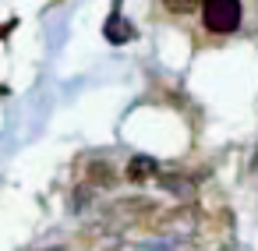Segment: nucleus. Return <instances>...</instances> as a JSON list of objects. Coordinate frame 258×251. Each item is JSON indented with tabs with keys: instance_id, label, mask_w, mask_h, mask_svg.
<instances>
[{
	"instance_id": "20e7f679",
	"label": "nucleus",
	"mask_w": 258,
	"mask_h": 251,
	"mask_svg": "<svg viewBox=\"0 0 258 251\" xmlns=\"http://www.w3.org/2000/svg\"><path fill=\"white\" fill-rule=\"evenodd\" d=\"M156 170H159V163H156L152 156H135V159L127 163V173H124V177H127V180H135V184H145V180L159 177Z\"/></svg>"
},
{
	"instance_id": "0eeeda50",
	"label": "nucleus",
	"mask_w": 258,
	"mask_h": 251,
	"mask_svg": "<svg viewBox=\"0 0 258 251\" xmlns=\"http://www.w3.org/2000/svg\"><path fill=\"white\" fill-rule=\"evenodd\" d=\"M159 184H163L166 191H173L177 198H191V195H195V180L184 177V173H159Z\"/></svg>"
},
{
	"instance_id": "f03ea898",
	"label": "nucleus",
	"mask_w": 258,
	"mask_h": 251,
	"mask_svg": "<svg viewBox=\"0 0 258 251\" xmlns=\"http://www.w3.org/2000/svg\"><path fill=\"white\" fill-rule=\"evenodd\" d=\"M142 216H152V202L149 198H124V202H117L113 209H110V219H117V223H138Z\"/></svg>"
},
{
	"instance_id": "39448f33",
	"label": "nucleus",
	"mask_w": 258,
	"mask_h": 251,
	"mask_svg": "<svg viewBox=\"0 0 258 251\" xmlns=\"http://www.w3.org/2000/svg\"><path fill=\"white\" fill-rule=\"evenodd\" d=\"M103 32H106V39H110V43H127V39H131V25L120 18V4H117V8H113V15L106 18V29H103Z\"/></svg>"
},
{
	"instance_id": "f257e3e1",
	"label": "nucleus",
	"mask_w": 258,
	"mask_h": 251,
	"mask_svg": "<svg viewBox=\"0 0 258 251\" xmlns=\"http://www.w3.org/2000/svg\"><path fill=\"white\" fill-rule=\"evenodd\" d=\"M240 0H202V25L216 36L240 29Z\"/></svg>"
},
{
	"instance_id": "9b49d317",
	"label": "nucleus",
	"mask_w": 258,
	"mask_h": 251,
	"mask_svg": "<svg viewBox=\"0 0 258 251\" xmlns=\"http://www.w3.org/2000/svg\"><path fill=\"white\" fill-rule=\"evenodd\" d=\"M177 251H184V247H177Z\"/></svg>"
},
{
	"instance_id": "6e6552de",
	"label": "nucleus",
	"mask_w": 258,
	"mask_h": 251,
	"mask_svg": "<svg viewBox=\"0 0 258 251\" xmlns=\"http://www.w3.org/2000/svg\"><path fill=\"white\" fill-rule=\"evenodd\" d=\"M163 4H166L170 11H177V15H187V11L202 8V0H163Z\"/></svg>"
},
{
	"instance_id": "7ed1b4c3",
	"label": "nucleus",
	"mask_w": 258,
	"mask_h": 251,
	"mask_svg": "<svg viewBox=\"0 0 258 251\" xmlns=\"http://www.w3.org/2000/svg\"><path fill=\"white\" fill-rule=\"evenodd\" d=\"M156 226H163V230H191L195 223H198V212L195 209H170V212H159L156 219H152Z\"/></svg>"
},
{
	"instance_id": "423d86ee",
	"label": "nucleus",
	"mask_w": 258,
	"mask_h": 251,
	"mask_svg": "<svg viewBox=\"0 0 258 251\" xmlns=\"http://www.w3.org/2000/svg\"><path fill=\"white\" fill-rule=\"evenodd\" d=\"M85 177H89V184H99V187H110V184L117 180V173H113V166H110L106 159H92V163L85 166Z\"/></svg>"
},
{
	"instance_id": "1a4fd4ad",
	"label": "nucleus",
	"mask_w": 258,
	"mask_h": 251,
	"mask_svg": "<svg viewBox=\"0 0 258 251\" xmlns=\"http://www.w3.org/2000/svg\"><path fill=\"white\" fill-rule=\"evenodd\" d=\"M89 205V187H78L75 191V209H85Z\"/></svg>"
},
{
	"instance_id": "9d476101",
	"label": "nucleus",
	"mask_w": 258,
	"mask_h": 251,
	"mask_svg": "<svg viewBox=\"0 0 258 251\" xmlns=\"http://www.w3.org/2000/svg\"><path fill=\"white\" fill-rule=\"evenodd\" d=\"M251 170H258V149H254V156H251Z\"/></svg>"
}]
</instances>
